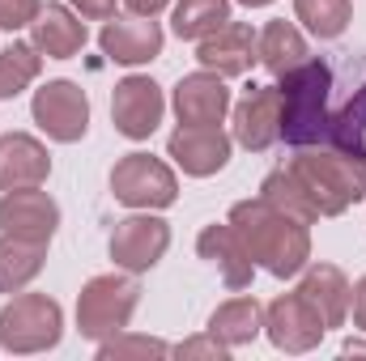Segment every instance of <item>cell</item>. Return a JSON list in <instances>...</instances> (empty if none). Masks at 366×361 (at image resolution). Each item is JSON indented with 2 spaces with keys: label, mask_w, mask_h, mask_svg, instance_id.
Listing matches in <instances>:
<instances>
[{
  "label": "cell",
  "mask_w": 366,
  "mask_h": 361,
  "mask_svg": "<svg viewBox=\"0 0 366 361\" xmlns=\"http://www.w3.org/2000/svg\"><path fill=\"white\" fill-rule=\"evenodd\" d=\"M230 225L234 234L243 238L252 264L285 280V276H298L311 260V234H307V221H294L290 213L273 208L264 195L260 200H239L230 208Z\"/></svg>",
  "instance_id": "6da1fadb"
},
{
  "label": "cell",
  "mask_w": 366,
  "mask_h": 361,
  "mask_svg": "<svg viewBox=\"0 0 366 361\" xmlns=\"http://www.w3.org/2000/svg\"><path fill=\"white\" fill-rule=\"evenodd\" d=\"M171 345L167 340H154V336H128V332H115L107 340H98V361H124V357H167Z\"/></svg>",
  "instance_id": "83f0119b"
},
{
  "label": "cell",
  "mask_w": 366,
  "mask_h": 361,
  "mask_svg": "<svg viewBox=\"0 0 366 361\" xmlns=\"http://www.w3.org/2000/svg\"><path fill=\"white\" fill-rule=\"evenodd\" d=\"M43 68V51L34 43H9L0 51V98H17Z\"/></svg>",
  "instance_id": "d4e9b609"
},
{
  "label": "cell",
  "mask_w": 366,
  "mask_h": 361,
  "mask_svg": "<svg viewBox=\"0 0 366 361\" xmlns=\"http://www.w3.org/2000/svg\"><path fill=\"white\" fill-rule=\"evenodd\" d=\"M69 4L90 21H111L115 17V0H69Z\"/></svg>",
  "instance_id": "4dcf8cb0"
},
{
  "label": "cell",
  "mask_w": 366,
  "mask_h": 361,
  "mask_svg": "<svg viewBox=\"0 0 366 361\" xmlns=\"http://www.w3.org/2000/svg\"><path fill=\"white\" fill-rule=\"evenodd\" d=\"M30 39H34V47L47 56V60H73L81 47H86V21L73 13V9H64V4H43L39 9V17L30 21Z\"/></svg>",
  "instance_id": "d6986e66"
},
{
  "label": "cell",
  "mask_w": 366,
  "mask_h": 361,
  "mask_svg": "<svg viewBox=\"0 0 366 361\" xmlns=\"http://www.w3.org/2000/svg\"><path fill=\"white\" fill-rule=\"evenodd\" d=\"M226 345L209 332V336H196V340H183V345H175V357H213V361H226Z\"/></svg>",
  "instance_id": "f546056e"
},
{
  "label": "cell",
  "mask_w": 366,
  "mask_h": 361,
  "mask_svg": "<svg viewBox=\"0 0 366 361\" xmlns=\"http://www.w3.org/2000/svg\"><path fill=\"white\" fill-rule=\"evenodd\" d=\"M264 332L281 353H311L320 340H324V319L311 310V302L294 289V293H281L264 306Z\"/></svg>",
  "instance_id": "9c48e42d"
},
{
  "label": "cell",
  "mask_w": 366,
  "mask_h": 361,
  "mask_svg": "<svg viewBox=\"0 0 366 361\" xmlns=\"http://www.w3.org/2000/svg\"><path fill=\"white\" fill-rule=\"evenodd\" d=\"M239 4H247V9H264V4H273V0H239Z\"/></svg>",
  "instance_id": "e575fe53"
},
{
  "label": "cell",
  "mask_w": 366,
  "mask_h": 361,
  "mask_svg": "<svg viewBox=\"0 0 366 361\" xmlns=\"http://www.w3.org/2000/svg\"><path fill=\"white\" fill-rule=\"evenodd\" d=\"M230 21V0H179L175 4V34L179 39H204L217 26Z\"/></svg>",
  "instance_id": "484cf974"
},
{
  "label": "cell",
  "mask_w": 366,
  "mask_h": 361,
  "mask_svg": "<svg viewBox=\"0 0 366 361\" xmlns=\"http://www.w3.org/2000/svg\"><path fill=\"white\" fill-rule=\"evenodd\" d=\"M167 153L175 158L183 175H196V179H209L217 175L226 162H230V136L209 123V128H192V123H179L167 141Z\"/></svg>",
  "instance_id": "4fadbf2b"
},
{
  "label": "cell",
  "mask_w": 366,
  "mask_h": 361,
  "mask_svg": "<svg viewBox=\"0 0 366 361\" xmlns=\"http://www.w3.org/2000/svg\"><path fill=\"white\" fill-rule=\"evenodd\" d=\"M234 141L252 153H264L281 141V93L277 86H247L234 102Z\"/></svg>",
  "instance_id": "8fae6325"
},
{
  "label": "cell",
  "mask_w": 366,
  "mask_h": 361,
  "mask_svg": "<svg viewBox=\"0 0 366 361\" xmlns=\"http://www.w3.org/2000/svg\"><path fill=\"white\" fill-rule=\"evenodd\" d=\"M264 327V306L256 298H230L209 315V332L226 345V349H243L260 336Z\"/></svg>",
  "instance_id": "44dd1931"
},
{
  "label": "cell",
  "mask_w": 366,
  "mask_h": 361,
  "mask_svg": "<svg viewBox=\"0 0 366 361\" xmlns=\"http://www.w3.org/2000/svg\"><path fill=\"white\" fill-rule=\"evenodd\" d=\"M196 251H200V260H209L217 276L226 280V289H247L252 285V255H247V247H243V238L234 234V225L226 221V225H204L200 230V238H196Z\"/></svg>",
  "instance_id": "ac0fdd59"
},
{
  "label": "cell",
  "mask_w": 366,
  "mask_h": 361,
  "mask_svg": "<svg viewBox=\"0 0 366 361\" xmlns=\"http://www.w3.org/2000/svg\"><path fill=\"white\" fill-rule=\"evenodd\" d=\"M98 43L115 64H149L162 51V26L154 17H111Z\"/></svg>",
  "instance_id": "9a60e30c"
},
{
  "label": "cell",
  "mask_w": 366,
  "mask_h": 361,
  "mask_svg": "<svg viewBox=\"0 0 366 361\" xmlns=\"http://www.w3.org/2000/svg\"><path fill=\"white\" fill-rule=\"evenodd\" d=\"M111 195L128 208H167L179 195L175 171L154 153H128L111 171Z\"/></svg>",
  "instance_id": "8992f818"
},
{
  "label": "cell",
  "mask_w": 366,
  "mask_h": 361,
  "mask_svg": "<svg viewBox=\"0 0 366 361\" xmlns=\"http://www.w3.org/2000/svg\"><path fill=\"white\" fill-rule=\"evenodd\" d=\"M137 302H141V285L132 276H124V272L94 276L81 289V298H77V327H81V336L107 340L115 332H128V323L137 315Z\"/></svg>",
  "instance_id": "5b68a950"
},
{
  "label": "cell",
  "mask_w": 366,
  "mask_h": 361,
  "mask_svg": "<svg viewBox=\"0 0 366 361\" xmlns=\"http://www.w3.org/2000/svg\"><path fill=\"white\" fill-rule=\"evenodd\" d=\"M230 111V90L217 73H192L175 86V115L179 123L192 128H209V123H222Z\"/></svg>",
  "instance_id": "2e32d148"
},
{
  "label": "cell",
  "mask_w": 366,
  "mask_h": 361,
  "mask_svg": "<svg viewBox=\"0 0 366 361\" xmlns=\"http://www.w3.org/2000/svg\"><path fill=\"white\" fill-rule=\"evenodd\" d=\"M196 60H200L209 73H217V77H243V73L256 64V34H252V26H243V21L217 26L213 34L200 39Z\"/></svg>",
  "instance_id": "5bb4252c"
},
{
  "label": "cell",
  "mask_w": 366,
  "mask_h": 361,
  "mask_svg": "<svg viewBox=\"0 0 366 361\" xmlns=\"http://www.w3.org/2000/svg\"><path fill=\"white\" fill-rule=\"evenodd\" d=\"M162 111H167V98L149 77H124L111 93L115 132L128 136V141H149L162 123Z\"/></svg>",
  "instance_id": "30bf717a"
},
{
  "label": "cell",
  "mask_w": 366,
  "mask_h": 361,
  "mask_svg": "<svg viewBox=\"0 0 366 361\" xmlns=\"http://www.w3.org/2000/svg\"><path fill=\"white\" fill-rule=\"evenodd\" d=\"M60 225V204L39 191V187H17L0 195V230L17 234V238H34V243H51Z\"/></svg>",
  "instance_id": "7c38bea8"
},
{
  "label": "cell",
  "mask_w": 366,
  "mask_h": 361,
  "mask_svg": "<svg viewBox=\"0 0 366 361\" xmlns=\"http://www.w3.org/2000/svg\"><path fill=\"white\" fill-rule=\"evenodd\" d=\"M47 175H51V158L34 136H26V132H4L0 136V191L43 187Z\"/></svg>",
  "instance_id": "e0dca14e"
},
{
  "label": "cell",
  "mask_w": 366,
  "mask_h": 361,
  "mask_svg": "<svg viewBox=\"0 0 366 361\" xmlns=\"http://www.w3.org/2000/svg\"><path fill=\"white\" fill-rule=\"evenodd\" d=\"M290 175L307 187L320 217H341L366 195V149L358 153L328 145L298 149V158H290Z\"/></svg>",
  "instance_id": "7a4b0ae2"
},
{
  "label": "cell",
  "mask_w": 366,
  "mask_h": 361,
  "mask_svg": "<svg viewBox=\"0 0 366 361\" xmlns=\"http://www.w3.org/2000/svg\"><path fill=\"white\" fill-rule=\"evenodd\" d=\"M30 115H34V123H39L51 141L73 145V141H81L86 128H90V98H86V90H81L77 81H47L43 90L34 93Z\"/></svg>",
  "instance_id": "52a82bcc"
},
{
  "label": "cell",
  "mask_w": 366,
  "mask_h": 361,
  "mask_svg": "<svg viewBox=\"0 0 366 361\" xmlns=\"http://www.w3.org/2000/svg\"><path fill=\"white\" fill-rule=\"evenodd\" d=\"M260 195L273 204V208H281V213H290L294 221H320V213H315V204H311V195H307V187L290 175V166H281V171H273L269 179L260 183Z\"/></svg>",
  "instance_id": "cb8c5ba5"
},
{
  "label": "cell",
  "mask_w": 366,
  "mask_h": 361,
  "mask_svg": "<svg viewBox=\"0 0 366 361\" xmlns=\"http://www.w3.org/2000/svg\"><path fill=\"white\" fill-rule=\"evenodd\" d=\"M294 13L315 39H341L354 17V4L350 0H294Z\"/></svg>",
  "instance_id": "4316f807"
},
{
  "label": "cell",
  "mask_w": 366,
  "mask_h": 361,
  "mask_svg": "<svg viewBox=\"0 0 366 361\" xmlns=\"http://www.w3.org/2000/svg\"><path fill=\"white\" fill-rule=\"evenodd\" d=\"M256 60L281 77V73H290L294 64H302L307 60V43H302V34L290 26V21H269L264 30H260V39H256Z\"/></svg>",
  "instance_id": "603a6c76"
},
{
  "label": "cell",
  "mask_w": 366,
  "mask_h": 361,
  "mask_svg": "<svg viewBox=\"0 0 366 361\" xmlns=\"http://www.w3.org/2000/svg\"><path fill=\"white\" fill-rule=\"evenodd\" d=\"M298 293L311 302V310L324 319V327H341L345 323V315H350V280H345V272L337 268V264H311L307 276H302V285H298Z\"/></svg>",
  "instance_id": "ffe728a7"
},
{
  "label": "cell",
  "mask_w": 366,
  "mask_h": 361,
  "mask_svg": "<svg viewBox=\"0 0 366 361\" xmlns=\"http://www.w3.org/2000/svg\"><path fill=\"white\" fill-rule=\"evenodd\" d=\"M39 0H0V30H26L39 17Z\"/></svg>",
  "instance_id": "f1b7e54d"
},
{
  "label": "cell",
  "mask_w": 366,
  "mask_h": 361,
  "mask_svg": "<svg viewBox=\"0 0 366 361\" xmlns=\"http://www.w3.org/2000/svg\"><path fill=\"white\" fill-rule=\"evenodd\" d=\"M350 302H354V323H358V332H366V276L354 285Z\"/></svg>",
  "instance_id": "1f68e13d"
},
{
  "label": "cell",
  "mask_w": 366,
  "mask_h": 361,
  "mask_svg": "<svg viewBox=\"0 0 366 361\" xmlns=\"http://www.w3.org/2000/svg\"><path fill=\"white\" fill-rule=\"evenodd\" d=\"M124 4H128V9H132L137 17H158V13H162V9H167L171 0H124Z\"/></svg>",
  "instance_id": "d6a6232c"
},
{
  "label": "cell",
  "mask_w": 366,
  "mask_h": 361,
  "mask_svg": "<svg viewBox=\"0 0 366 361\" xmlns=\"http://www.w3.org/2000/svg\"><path fill=\"white\" fill-rule=\"evenodd\" d=\"M171 247V225L162 217H154L149 208L137 217L115 221L111 230V260L124 272H149Z\"/></svg>",
  "instance_id": "ba28073f"
},
{
  "label": "cell",
  "mask_w": 366,
  "mask_h": 361,
  "mask_svg": "<svg viewBox=\"0 0 366 361\" xmlns=\"http://www.w3.org/2000/svg\"><path fill=\"white\" fill-rule=\"evenodd\" d=\"M345 353H354V357H362V353H366V340H345Z\"/></svg>",
  "instance_id": "836d02e7"
},
{
  "label": "cell",
  "mask_w": 366,
  "mask_h": 361,
  "mask_svg": "<svg viewBox=\"0 0 366 361\" xmlns=\"http://www.w3.org/2000/svg\"><path fill=\"white\" fill-rule=\"evenodd\" d=\"M47 264V243L4 234L0 238V293H21Z\"/></svg>",
  "instance_id": "7402d4cb"
},
{
  "label": "cell",
  "mask_w": 366,
  "mask_h": 361,
  "mask_svg": "<svg viewBox=\"0 0 366 361\" xmlns=\"http://www.w3.org/2000/svg\"><path fill=\"white\" fill-rule=\"evenodd\" d=\"M64 336V310L47 293H17L0 310V345L9 353H47Z\"/></svg>",
  "instance_id": "277c9868"
},
{
  "label": "cell",
  "mask_w": 366,
  "mask_h": 361,
  "mask_svg": "<svg viewBox=\"0 0 366 361\" xmlns=\"http://www.w3.org/2000/svg\"><path fill=\"white\" fill-rule=\"evenodd\" d=\"M281 93V141L294 149L324 145L328 132V102H332V68L324 60H302L277 81Z\"/></svg>",
  "instance_id": "3957f363"
}]
</instances>
